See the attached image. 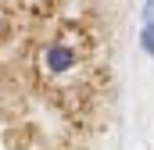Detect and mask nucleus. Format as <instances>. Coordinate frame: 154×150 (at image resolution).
Returning a JSON list of instances; mask_svg holds the SVG:
<instances>
[{
  "label": "nucleus",
  "instance_id": "nucleus-3",
  "mask_svg": "<svg viewBox=\"0 0 154 150\" xmlns=\"http://www.w3.org/2000/svg\"><path fill=\"white\" fill-rule=\"evenodd\" d=\"M143 25H154V0H143Z\"/></svg>",
  "mask_w": 154,
  "mask_h": 150
},
{
  "label": "nucleus",
  "instance_id": "nucleus-1",
  "mask_svg": "<svg viewBox=\"0 0 154 150\" xmlns=\"http://www.w3.org/2000/svg\"><path fill=\"white\" fill-rule=\"evenodd\" d=\"M36 68L43 79H68L82 68V54H79V46L72 39H47L39 46Z\"/></svg>",
  "mask_w": 154,
  "mask_h": 150
},
{
  "label": "nucleus",
  "instance_id": "nucleus-2",
  "mask_svg": "<svg viewBox=\"0 0 154 150\" xmlns=\"http://www.w3.org/2000/svg\"><path fill=\"white\" fill-rule=\"evenodd\" d=\"M140 50L147 57H154V25H143L140 29Z\"/></svg>",
  "mask_w": 154,
  "mask_h": 150
}]
</instances>
